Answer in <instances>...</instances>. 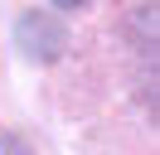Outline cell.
<instances>
[]
</instances>
